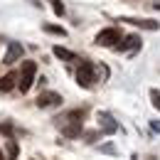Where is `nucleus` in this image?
<instances>
[{
  "mask_svg": "<svg viewBox=\"0 0 160 160\" xmlns=\"http://www.w3.org/2000/svg\"><path fill=\"white\" fill-rule=\"evenodd\" d=\"M49 2H52V10H54L57 15H64V5H62L59 0H49Z\"/></svg>",
  "mask_w": 160,
  "mask_h": 160,
  "instance_id": "obj_15",
  "label": "nucleus"
},
{
  "mask_svg": "<svg viewBox=\"0 0 160 160\" xmlns=\"http://www.w3.org/2000/svg\"><path fill=\"white\" fill-rule=\"evenodd\" d=\"M116 42H121V32L116 27L101 30L99 35H96V44H99V47H116Z\"/></svg>",
  "mask_w": 160,
  "mask_h": 160,
  "instance_id": "obj_4",
  "label": "nucleus"
},
{
  "mask_svg": "<svg viewBox=\"0 0 160 160\" xmlns=\"http://www.w3.org/2000/svg\"><path fill=\"white\" fill-rule=\"evenodd\" d=\"M0 133H5V136L10 138V136H12V126H10V123H0Z\"/></svg>",
  "mask_w": 160,
  "mask_h": 160,
  "instance_id": "obj_16",
  "label": "nucleus"
},
{
  "mask_svg": "<svg viewBox=\"0 0 160 160\" xmlns=\"http://www.w3.org/2000/svg\"><path fill=\"white\" fill-rule=\"evenodd\" d=\"M62 103V96L57 91H42L37 96V106L40 108H52V106H59Z\"/></svg>",
  "mask_w": 160,
  "mask_h": 160,
  "instance_id": "obj_5",
  "label": "nucleus"
},
{
  "mask_svg": "<svg viewBox=\"0 0 160 160\" xmlns=\"http://www.w3.org/2000/svg\"><path fill=\"white\" fill-rule=\"evenodd\" d=\"M99 128L103 133H116V131H118V123L111 118L108 113H99Z\"/></svg>",
  "mask_w": 160,
  "mask_h": 160,
  "instance_id": "obj_7",
  "label": "nucleus"
},
{
  "mask_svg": "<svg viewBox=\"0 0 160 160\" xmlns=\"http://www.w3.org/2000/svg\"><path fill=\"white\" fill-rule=\"evenodd\" d=\"M0 160H5V158H2V153H0Z\"/></svg>",
  "mask_w": 160,
  "mask_h": 160,
  "instance_id": "obj_17",
  "label": "nucleus"
},
{
  "mask_svg": "<svg viewBox=\"0 0 160 160\" xmlns=\"http://www.w3.org/2000/svg\"><path fill=\"white\" fill-rule=\"evenodd\" d=\"M150 101H153L155 108H160V91L158 89H150Z\"/></svg>",
  "mask_w": 160,
  "mask_h": 160,
  "instance_id": "obj_13",
  "label": "nucleus"
},
{
  "mask_svg": "<svg viewBox=\"0 0 160 160\" xmlns=\"http://www.w3.org/2000/svg\"><path fill=\"white\" fill-rule=\"evenodd\" d=\"M35 74H37V64L35 62H22V72L20 77H18V89H20L22 94H27L30 89H32V84H35Z\"/></svg>",
  "mask_w": 160,
  "mask_h": 160,
  "instance_id": "obj_2",
  "label": "nucleus"
},
{
  "mask_svg": "<svg viewBox=\"0 0 160 160\" xmlns=\"http://www.w3.org/2000/svg\"><path fill=\"white\" fill-rule=\"evenodd\" d=\"M18 86V77L15 74H5L2 79H0V91H10V89H15Z\"/></svg>",
  "mask_w": 160,
  "mask_h": 160,
  "instance_id": "obj_9",
  "label": "nucleus"
},
{
  "mask_svg": "<svg viewBox=\"0 0 160 160\" xmlns=\"http://www.w3.org/2000/svg\"><path fill=\"white\" fill-rule=\"evenodd\" d=\"M138 49L140 47V37H136V35H131V37H126V42H121V44H116L113 49H118V52H123V49Z\"/></svg>",
  "mask_w": 160,
  "mask_h": 160,
  "instance_id": "obj_8",
  "label": "nucleus"
},
{
  "mask_svg": "<svg viewBox=\"0 0 160 160\" xmlns=\"http://www.w3.org/2000/svg\"><path fill=\"white\" fill-rule=\"evenodd\" d=\"M52 52H54V57H57V59H64V62H74V59H77V54H74V52H69V49H64V47H54Z\"/></svg>",
  "mask_w": 160,
  "mask_h": 160,
  "instance_id": "obj_10",
  "label": "nucleus"
},
{
  "mask_svg": "<svg viewBox=\"0 0 160 160\" xmlns=\"http://www.w3.org/2000/svg\"><path fill=\"white\" fill-rule=\"evenodd\" d=\"M77 81H79V86H84V89H91L94 81H96V67L91 62H81L79 69H77Z\"/></svg>",
  "mask_w": 160,
  "mask_h": 160,
  "instance_id": "obj_3",
  "label": "nucleus"
},
{
  "mask_svg": "<svg viewBox=\"0 0 160 160\" xmlns=\"http://www.w3.org/2000/svg\"><path fill=\"white\" fill-rule=\"evenodd\" d=\"M81 118H84V111H69V113H64V116H59V118H54V121H57L59 131L67 138H77V136H81V131H84Z\"/></svg>",
  "mask_w": 160,
  "mask_h": 160,
  "instance_id": "obj_1",
  "label": "nucleus"
},
{
  "mask_svg": "<svg viewBox=\"0 0 160 160\" xmlns=\"http://www.w3.org/2000/svg\"><path fill=\"white\" fill-rule=\"evenodd\" d=\"M8 158H10V160L18 158V143H15L12 138H8Z\"/></svg>",
  "mask_w": 160,
  "mask_h": 160,
  "instance_id": "obj_12",
  "label": "nucleus"
},
{
  "mask_svg": "<svg viewBox=\"0 0 160 160\" xmlns=\"http://www.w3.org/2000/svg\"><path fill=\"white\" fill-rule=\"evenodd\" d=\"M44 30H47V32H52V35H62V37L67 35V32H64L62 27H54V25H44Z\"/></svg>",
  "mask_w": 160,
  "mask_h": 160,
  "instance_id": "obj_14",
  "label": "nucleus"
},
{
  "mask_svg": "<svg viewBox=\"0 0 160 160\" xmlns=\"http://www.w3.org/2000/svg\"><path fill=\"white\" fill-rule=\"evenodd\" d=\"M20 57H22V44L20 42H10V44H8V52H5V57H2V64H15Z\"/></svg>",
  "mask_w": 160,
  "mask_h": 160,
  "instance_id": "obj_6",
  "label": "nucleus"
},
{
  "mask_svg": "<svg viewBox=\"0 0 160 160\" xmlns=\"http://www.w3.org/2000/svg\"><path fill=\"white\" fill-rule=\"evenodd\" d=\"M123 22H131V25H136V27H143V30H158V22L155 20H126Z\"/></svg>",
  "mask_w": 160,
  "mask_h": 160,
  "instance_id": "obj_11",
  "label": "nucleus"
}]
</instances>
